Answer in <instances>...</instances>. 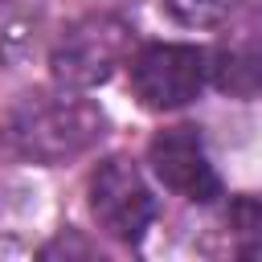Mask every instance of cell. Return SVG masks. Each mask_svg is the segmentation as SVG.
<instances>
[{
	"label": "cell",
	"mask_w": 262,
	"mask_h": 262,
	"mask_svg": "<svg viewBox=\"0 0 262 262\" xmlns=\"http://www.w3.org/2000/svg\"><path fill=\"white\" fill-rule=\"evenodd\" d=\"M106 135V115L94 98L74 86L25 90L0 115V151L20 164H70L94 151Z\"/></svg>",
	"instance_id": "6da1fadb"
},
{
	"label": "cell",
	"mask_w": 262,
	"mask_h": 262,
	"mask_svg": "<svg viewBox=\"0 0 262 262\" xmlns=\"http://www.w3.org/2000/svg\"><path fill=\"white\" fill-rule=\"evenodd\" d=\"M135 25L115 12H86L74 25H66L49 49V74L61 86L90 90L102 86L119 66L135 57Z\"/></svg>",
	"instance_id": "7a4b0ae2"
},
{
	"label": "cell",
	"mask_w": 262,
	"mask_h": 262,
	"mask_svg": "<svg viewBox=\"0 0 262 262\" xmlns=\"http://www.w3.org/2000/svg\"><path fill=\"white\" fill-rule=\"evenodd\" d=\"M90 213L98 229L123 246H139L156 221V196L143 180V172L127 156H106L90 172Z\"/></svg>",
	"instance_id": "3957f363"
},
{
	"label": "cell",
	"mask_w": 262,
	"mask_h": 262,
	"mask_svg": "<svg viewBox=\"0 0 262 262\" xmlns=\"http://www.w3.org/2000/svg\"><path fill=\"white\" fill-rule=\"evenodd\" d=\"M131 94L147 111H180L209 82V53L196 45H143L131 57Z\"/></svg>",
	"instance_id": "277c9868"
},
{
	"label": "cell",
	"mask_w": 262,
	"mask_h": 262,
	"mask_svg": "<svg viewBox=\"0 0 262 262\" xmlns=\"http://www.w3.org/2000/svg\"><path fill=\"white\" fill-rule=\"evenodd\" d=\"M147 164L160 176V184H168L172 192H180L192 205H209L221 196V176L205 151L201 131L188 123L156 131L147 143Z\"/></svg>",
	"instance_id": "5b68a950"
},
{
	"label": "cell",
	"mask_w": 262,
	"mask_h": 262,
	"mask_svg": "<svg viewBox=\"0 0 262 262\" xmlns=\"http://www.w3.org/2000/svg\"><path fill=\"white\" fill-rule=\"evenodd\" d=\"M209 78L225 94H258L262 90V33L246 25L237 37L221 41L209 53Z\"/></svg>",
	"instance_id": "8992f818"
},
{
	"label": "cell",
	"mask_w": 262,
	"mask_h": 262,
	"mask_svg": "<svg viewBox=\"0 0 262 262\" xmlns=\"http://www.w3.org/2000/svg\"><path fill=\"white\" fill-rule=\"evenodd\" d=\"M229 233H233V250L242 258H262V192H242L229 201Z\"/></svg>",
	"instance_id": "52a82bcc"
},
{
	"label": "cell",
	"mask_w": 262,
	"mask_h": 262,
	"mask_svg": "<svg viewBox=\"0 0 262 262\" xmlns=\"http://www.w3.org/2000/svg\"><path fill=\"white\" fill-rule=\"evenodd\" d=\"M237 8L242 0H164V12L184 29H217Z\"/></svg>",
	"instance_id": "ba28073f"
}]
</instances>
